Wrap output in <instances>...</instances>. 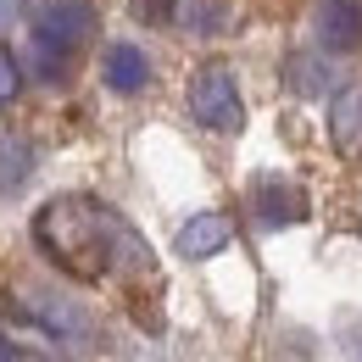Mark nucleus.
I'll return each mask as SVG.
<instances>
[{
  "mask_svg": "<svg viewBox=\"0 0 362 362\" xmlns=\"http://www.w3.org/2000/svg\"><path fill=\"white\" fill-rule=\"evenodd\" d=\"M34 234H40V245L50 257L67 262V268H78V257H90V273L112 268L117 245H134V234L117 223L106 206H95V201H50L40 212V223H34Z\"/></svg>",
  "mask_w": 362,
  "mask_h": 362,
  "instance_id": "obj_1",
  "label": "nucleus"
},
{
  "mask_svg": "<svg viewBox=\"0 0 362 362\" xmlns=\"http://www.w3.org/2000/svg\"><path fill=\"white\" fill-rule=\"evenodd\" d=\"M95 34V11L90 0H45L40 17H34V56H40V73L56 78L67 67V56Z\"/></svg>",
  "mask_w": 362,
  "mask_h": 362,
  "instance_id": "obj_2",
  "label": "nucleus"
},
{
  "mask_svg": "<svg viewBox=\"0 0 362 362\" xmlns=\"http://www.w3.org/2000/svg\"><path fill=\"white\" fill-rule=\"evenodd\" d=\"M189 112L201 129L212 134H234L245 123V106H240V90H234V73L228 67H201L195 84H189Z\"/></svg>",
  "mask_w": 362,
  "mask_h": 362,
  "instance_id": "obj_3",
  "label": "nucleus"
},
{
  "mask_svg": "<svg viewBox=\"0 0 362 362\" xmlns=\"http://www.w3.org/2000/svg\"><path fill=\"white\" fill-rule=\"evenodd\" d=\"M317 40H323V50H334V56H351L362 45V6L357 0H323Z\"/></svg>",
  "mask_w": 362,
  "mask_h": 362,
  "instance_id": "obj_4",
  "label": "nucleus"
},
{
  "mask_svg": "<svg viewBox=\"0 0 362 362\" xmlns=\"http://www.w3.org/2000/svg\"><path fill=\"white\" fill-rule=\"evenodd\" d=\"M100 73H106V90H117V95H139L151 84V62H145L139 45H112L106 62H100Z\"/></svg>",
  "mask_w": 362,
  "mask_h": 362,
  "instance_id": "obj_5",
  "label": "nucleus"
},
{
  "mask_svg": "<svg viewBox=\"0 0 362 362\" xmlns=\"http://www.w3.org/2000/svg\"><path fill=\"white\" fill-rule=\"evenodd\" d=\"M257 218H262L268 228L301 223V218H307V195H301L296 184H279V179L257 184Z\"/></svg>",
  "mask_w": 362,
  "mask_h": 362,
  "instance_id": "obj_6",
  "label": "nucleus"
},
{
  "mask_svg": "<svg viewBox=\"0 0 362 362\" xmlns=\"http://www.w3.org/2000/svg\"><path fill=\"white\" fill-rule=\"evenodd\" d=\"M223 245H228V218H218V212H201L179 228V257H189V262H201Z\"/></svg>",
  "mask_w": 362,
  "mask_h": 362,
  "instance_id": "obj_7",
  "label": "nucleus"
},
{
  "mask_svg": "<svg viewBox=\"0 0 362 362\" xmlns=\"http://www.w3.org/2000/svg\"><path fill=\"white\" fill-rule=\"evenodd\" d=\"M179 17H184V28H195V34H218L223 28V6L218 0H184Z\"/></svg>",
  "mask_w": 362,
  "mask_h": 362,
  "instance_id": "obj_8",
  "label": "nucleus"
},
{
  "mask_svg": "<svg viewBox=\"0 0 362 362\" xmlns=\"http://www.w3.org/2000/svg\"><path fill=\"white\" fill-rule=\"evenodd\" d=\"M334 134H340V145H357V134H362V95H340V106H334Z\"/></svg>",
  "mask_w": 362,
  "mask_h": 362,
  "instance_id": "obj_9",
  "label": "nucleus"
},
{
  "mask_svg": "<svg viewBox=\"0 0 362 362\" xmlns=\"http://www.w3.org/2000/svg\"><path fill=\"white\" fill-rule=\"evenodd\" d=\"M23 179H28V145L6 139V145H0V189H6V184H23Z\"/></svg>",
  "mask_w": 362,
  "mask_h": 362,
  "instance_id": "obj_10",
  "label": "nucleus"
},
{
  "mask_svg": "<svg viewBox=\"0 0 362 362\" xmlns=\"http://www.w3.org/2000/svg\"><path fill=\"white\" fill-rule=\"evenodd\" d=\"M11 95H17V62H11L6 50H0V106H6Z\"/></svg>",
  "mask_w": 362,
  "mask_h": 362,
  "instance_id": "obj_11",
  "label": "nucleus"
},
{
  "mask_svg": "<svg viewBox=\"0 0 362 362\" xmlns=\"http://www.w3.org/2000/svg\"><path fill=\"white\" fill-rule=\"evenodd\" d=\"M17 11H23V0H0V34L17 23Z\"/></svg>",
  "mask_w": 362,
  "mask_h": 362,
  "instance_id": "obj_12",
  "label": "nucleus"
},
{
  "mask_svg": "<svg viewBox=\"0 0 362 362\" xmlns=\"http://www.w3.org/2000/svg\"><path fill=\"white\" fill-rule=\"evenodd\" d=\"M0 362H23V357H17V346H6V340H0Z\"/></svg>",
  "mask_w": 362,
  "mask_h": 362,
  "instance_id": "obj_13",
  "label": "nucleus"
}]
</instances>
